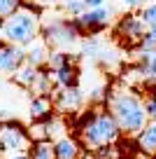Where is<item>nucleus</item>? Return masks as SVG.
Masks as SVG:
<instances>
[{
    "label": "nucleus",
    "instance_id": "1",
    "mask_svg": "<svg viewBox=\"0 0 156 159\" xmlns=\"http://www.w3.org/2000/svg\"><path fill=\"white\" fill-rule=\"evenodd\" d=\"M107 105H110V112L117 117L121 131L128 136H137L149 122L147 110H145V98L131 87L110 91Z\"/></svg>",
    "mask_w": 156,
    "mask_h": 159
},
{
    "label": "nucleus",
    "instance_id": "2",
    "mask_svg": "<svg viewBox=\"0 0 156 159\" xmlns=\"http://www.w3.org/2000/svg\"><path fill=\"white\" fill-rule=\"evenodd\" d=\"M77 134L82 138L84 148L96 152L100 145L117 143L124 131L112 112H107V110H89L77 119Z\"/></svg>",
    "mask_w": 156,
    "mask_h": 159
},
{
    "label": "nucleus",
    "instance_id": "3",
    "mask_svg": "<svg viewBox=\"0 0 156 159\" xmlns=\"http://www.w3.org/2000/svg\"><path fill=\"white\" fill-rule=\"evenodd\" d=\"M40 16L35 14L28 7H21L16 10L12 16L2 19V30H5V40L12 42V45H21L28 47L33 45L40 35Z\"/></svg>",
    "mask_w": 156,
    "mask_h": 159
},
{
    "label": "nucleus",
    "instance_id": "4",
    "mask_svg": "<svg viewBox=\"0 0 156 159\" xmlns=\"http://www.w3.org/2000/svg\"><path fill=\"white\" fill-rule=\"evenodd\" d=\"M40 35L47 45H51L54 49H68L79 40V28L75 26L72 16H51V19L42 21L40 26Z\"/></svg>",
    "mask_w": 156,
    "mask_h": 159
},
{
    "label": "nucleus",
    "instance_id": "5",
    "mask_svg": "<svg viewBox=\"0 0 156 159\" xmlns=\"http://www.w3.org/2000/svg\"><path fill=\"white\" fill-rule=\"evenodd\" d=\"M33 145V138H30L28 129L10 119L5 124H0V152L2 154H12V152H26Z\"/></svg>",
    "mask_w": 156,
    "mask_h": 159
},
{
    "label": "nucleus",
    "instance_id": "6",
    "mask_svg": "<svg viewBox=\"0 0 156 159\" xmlns=\"http://www.w3.org/2000/svg\"><path fill=\"white\" fill-rule=\"evenodd\" d=\"M112 19H114V10L107 7V5H102V7H93V10H86L84 14L75 16V26L79 28V33L96 35V33L107 28Z\"/></svg>",
    "mask_w": 156,
    "mask_h": 159
},
{
    "label": "nucleus",
    "instance_id": "7",
    "mask_svg": "<svg viewBox=\"0 0 156 159\" xmlns=\"http://www.w3.org/2000/svg\"><path fill=\"white\" fill-rule=\"evenodd\" d=\"M51 98H54V108L58 112H77L84 105L86 96L79 89V84H75V87H56L51 91Z\"/></svg>",
    "mask_w": 156,
    "mask_h": 159
},
{
    "label": "nucleus",
    "instance_id": "8",
    "mask_svg": "<svg viewBox=\"0 0 156 159\" xmlns=\"http://www.w3.org/2000/svg\"><path fill=\"white\" fill-rule=\"evenodd\" d=\"M26 63V47L12 45V42H0V73L14 75Z\"/></svg>",
    "mask_w": 156,
    "mask_h": 159
},
{
    "label": "nucleus",
    "instance_id": "9",
    "mask_svg": "<svg viewBox=\"0 0 156 159\" xmlns=\"http://www.w3.org/2000/svg\"><path fill=\"white\" fill-rule=\"evenodd\" d=\"M147 30L149 28H147V24L142 21L140 14H126L117 21V35H121L128 42H140Z\"/></svg>",
    "mask_w": 156,
    "mask_h": 159
},
{
    "label": "nucleus",
    "instance_id": "10",
    "mask_svg": "<svg viewBox=\"0 0 156 159\" xmlns=\"http://www.w3.org/2000/svg\"><path fill=\"white\" fill-rule=\"evenodd\" d=\"M54 154L56 159H79L84 154V148L75 136H61L54 140Z\"/></svg>",
    "mask_w": 156,
    "mask_h": 159
},
{
    "label": "nucleus",
    "instance_id": "11",
    "mask_svg": "<svg viewBox=\"0 0 156 159\" xmlns=\"http://www.w3.org/2000/svg\"><path fill=\"white\" fill-rule=\"evenodd\" d=\"M137 138V148H140L142 154L147 157H156V122H147V126L135 136Z\"/></svg>",
    "mask_w": 156,
    "mask_h": 159
},
{
    "label": "nucleus",
    "instance_id": "12",
    "mask_svg": "<svg viewBox=\"0 0 156 159\" xmlns=\"http://www.w3.org/2000/svg\"><path fill=\"white\" fill-rule=\"evenodd\" d=\"M49 47L44 40H35L33 45L26 47V63L35 66V68H44L47 66V59H49Z\"/></svg>",
    "mask_w": 156,
    "mask_h": 159
},
{
    "label": "nucleus",
    "instance_id": "13",
    "mask_svg": "<svg viewBox=\"0 0 156 159\" xmlns=\"http://www.w3.org/2000/svg\"><path fill=\"white\" fill-rule=\"evenodd\" d=\"M51 112H54V105H51L49 96H35L28 105V115L33 122H44V119L51 117Z\"/></svg>",
    "mask_w": 156,
    "mask_h": 159
},
{
    "label": "nucleus",
    "instance_id": "14",
    "mask_svg": "<svg viewBox=\"0 0 156 159\" xmlns=\"http://www.w3.org/2000/svg\"><path fill=\"white\" fill-rule=\"evenodd\" d=\"M51 75H54L56 87H75V84H79V70H77V66H75L72 61L65 63V66H61V68H56V70H51Z\"/></svg>",
    "mask_w": 156,
    "mask_h": 159
},
{
    "label": "nucleus",
    "instance_id": "15",
    "mask_svg": "<svg viewBox=\"0 0 156 159\" xmlns=\"http://www.w3.org/2000/svg\"><path fill=\"white\" fill-rule=\"evenodd\" d=\"M40 73H42V68H35V66H30V63H24L14 73V80H16V84L26 87V89H33V84L37 82Z\"/></svg>",
    "mask_w": 156,
    "mask_h": 159
},
{
    "label": "nucleus",
    "instance_id": "16",
    "mask_svg": "<svg viewBox=\"0 0 156 159\" xmlns=\"http://www.w3.org/2000/svg\"><path fill=\"white\" fill-rule=\"evenodd\" d=\"M28 154H30V159H56L54 140H33Z\"/></svg>",
    "mask_w": 156,
    "mask_h": 159
},
{
    "label": "nucleus",
    "instance_id": "17",
    "mask_svg": "<svg viewBox=\"0 0 156 159\" xmlns=\"http://www.w3.org/2000/svg\"><path fill=\"white\" fill-rule=\"evenodd\" d=\"M100 52H102V42H100L98 38L86 35V38L82 40V52H79V54H82L84 59H89V61H93V63H96L98 56H100Z\"/></svg>",
    "mask_w": 156,
    "mask_h": 159
},
{
    "label": "nucleus",
    "instance_id": "18",
    "mask_svg": "<svg viewBox=\"0 0 156 159\" xmlns=\"http://www.w3.org/2000/svg\"><path fill=\"white\" fill-rule=\"evenodd\" d=\"M44 129H47V138L49 140H56V138H61V136H65V124L58 117H54V115L49 119H44Z\"/></svg>",
    "mask_w": 156,
    "mask_h": 159
},
{
    "label": "nucleus",
    "instance_id": "19",
    "mask_svg": "<svg viewBox=\"0 0 156 159\" xmlns=\"http://www.w3.org/2000/svg\"><path fill=\"white\" fill-rule=\"evenodd\" d=\"M70 61H72V56H70L65 49H51L49 52V59H47V66L51 70H56V68H61V66L70 63Z\"/></svg>",
    "mask_w": 156,
    "mask_h": 159
},
{
    "label": "nucleus",
    "instance_id": "20",
    "mask_svg": "<svg viewBox=\"0 0 156 159\" xmlns=\"http://www.w3.org/2000/svg\"><path fill=\"white\" fill-rule=\"evenodd\" d=\"M89 101H91V105H105L110 101V87L96 84L91 89V94H89Z\"/></svg>",
    "mask_w": 156,
    "mask_h": 159
},
{
    "label": "nucleus",
    "instance_id": "21",
    "mask_svg": "<svg viewBox=\"0 0 156 159\" xmlns=\"http://www.w3.org/2000/svg\"><path fill=\"white\" fill-rule=\"evenodd\" d=\"M61 10L65 12V16H79L86 12V2L84 0H63V5H61Z\"/></svg>",
    "mask_w": 156,
    "mask_h": 159
},
{
    "label": "nucleus",
    "instance_id": "22",
    "mask_svg": "<svg viewBox=\"0 0 156 159\" xmlns=\"http://www.w3.org/2000/svg\"><path fill=\"white\" fill-rule=\"evenodd\" d=\"M140 16H142V21L147 24L149 30H156V2H147V5L142 7Z\"/></svg>",
    "mask_w": 156,
    "mask_h": 159
},
{
    "label": "nucleus",
    "instance_id": "23",
    "mask_svg": "<svg viewBox=\"0 0 156 159\" xmlns=\"http://www.w3.org/2000/svg\"><path fill=\"white\" fill-rule=\"evenodd\" d=\"M24 7V0H0V19L12 16L16 10Z\"/></svg>",
    "mask_w": 156,
    "mask_h": 159
},
{
    "label": "nucleus",
    "instance_id": "24",
    "mask_svg": "<svg viewBox=\"0 0 156 159\" xmlns=\"http://www.w3.org/2000/svg\"><path fill=\"white\" fill-rule=\"evenodd\" d=\"M137 47H140L142 52H154L156 49V30H147L145 38L137 42Z\"/></svg>",
    "mask_w": 156,
    "mask_h": 159
},
{
    "label": "nucleus",
    "instance_id": "25",
    "mask_svg": "<svg viewBox=\"0 0 156 159\" xmlns=\"http://www.w3.org/2000/svg\"><path fill=\"white\" fill-rule=\"evenodd\" d=\"M145 110H147V117L151 122H156V89L145 96Z\"/></svg>",
    "mask_w": 156,
    "mask_h": 159
},
{
    "label": "nucleus",
    "instance_id": "26",
    "mask_svg": "<svg viewBox=\"0 0 156 159\" xmlns=\"http://www.w3.org/2000/svg\"><path fill=\"white\" fill-rule=\"evenodd\" d=\"M93 154H96V159H117V148H114V143L100 145Z\"/></svg>",
    "mask_w": 156,
    "mask_h": 159
},
{
    "label": "nucleus",
    "instance_id": "27",
    "mask_svg": "<svg viewBox=\"0 0 156 159\" xmlns=\"http://www.w3.org/2000/svg\"><path fill=\"white\" fill-rule=\"evenodd\" d=\"M121 2L128 7V10H137V7L142 10V7L147 5V0H121Z\"/></svg>",
    "mask_w": 156,
    "mask_h": 159
},
{
    "label": "nucleus",
    "instance_id": "28",
    "mask_svg": "<svg viewBox=\"0 0 156 159\" xmlns=\"http://www.w3.org/2000/svg\"><path fill=\"white\" fill-rule=\"evenodd\" d=\"M12 119V112L7 108H2V105H0V124H5V122H10Z\"/></svg>",
    "mask_w": 156,
    "mask_h": 159
},
{
    "label": "nucleus",
    "instance_id": "29",
    "mask_svg": "<svg viewBox=\"0 0 156 159\" xmlns=\"http://www.w3.org/2000/svg\"><path fill=\"white\" fill-rule=\"evenodd\" d=\"M5 159H30V154H28V150H26V152H12V154H7Z\"/></svg>",
    "mask_w": 156,
    "mask_h": 159
},
{
    "label": "nucleus",
    "instance_id": "30",
    "mask_svg": "<svg viewBox=\"0 0 156 159\" xmlns=\"http://www.w3.org/2000/svg\"><path fill=\"white\" fill-rule=\"evenodd\" d=\"M86 2V10H93V7H102L105 5V0H84Z\"/></svg>",
    "mask_w": 156,
    "mask_h": 159
},
{
    "label": "nucleus",
    "instance_id": "31",
    "mask_svg": "<svg viewBox=\"0 0 156 159\" xmlns=\"http://www.w3.org/2000/svg\"><path fill=\"white\" fill-rule=\"evenodd\" d=\"M0 42H5V30H2V19H0Z\"/></svg>",
    "mask_w": 156,
    "mask_h": 159
},
{
    "label": "nucleus",
    "instance_id": "32",
    "mask_svg": "<svg viewBox=\"0 0 156 159\" xmlns=\"http://www.w3.org/2000/svg\"><path fill=\"white\" fill-rule=\"evenodd\" d=\"M37 2H40V5H54L56 0H37Z\"/></svg>",
    "mask_w": 156,
    "mask_h": 159
},
{
    "label": "nucleus",
    "instance_id": "33",
    "mask_svg": "<svg viewBox=\"0 0 156 159\" xmlns=\"http://www.w3.org/2000/svg\"><path fill=\"white\" fill-rule=\"evenodd\" d=\"M79 159H96V154H93V152H91V154H82Z\"/></svg>",
    "mask_w": 156,
    "mask_h": 159
},
{
    "label": "nucleus",
    "instance_id": "34",
    "mask_svg": "<svg viewBox=\"0 0 156 159\" xmlns=\"http://www.w3.org/2000/svg\"><path fill=\"white\" fill-rule=\"evenodd\" d=\"M151 75H154V82H156V61L151 63Z\"/></svg>",
    "mask_w": 156,
    "mask_h": 159
},
{
    "label": "nucleus",
    "instance_id": "35",
    "mask_svg": "<svg viewBox=\"0 0 156 159\" xmlns=\"http://www.w3.org/2000/svg\"><path fill=\"white\" fill-rule=\"evenodd\" d=\"M0 159H2V152H0Z\"/></svg>",
    "mask_w": 156,
    "mask_h": 159
}]
</instances>
